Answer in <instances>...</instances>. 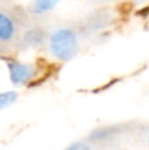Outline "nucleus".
I'll list each match as a JSON object with an SVG mask.
<instances>
[{
  "mask_svg": "<svg viewBox=\"0 0 149 150\" xmlns=\"http://www.w3.org/2000/svg\"><path fill=\"white\" fill-rule=\"evenodd\" d=\"M24 25V11L0 8V55L12 52V47L20 45Z\"/></svg>",
  "mask_w": 149,
  "mask_h": 150,
  "instance_id": "1",
  "label": "nucleus"
},
{
  "mask_svg": "<svg viewBox=\"0 0 149 150\" xmlns=\"http://www.w3.org/2000/svg\"><path fill=\"white\" fill-rule=\"evenodd\" d=\"M49 52L55 59L67 62L78 53V34L71 28H58L49 37Z\"/></svg>",
  "mask_w": 149,
  "mask_h": 150,
  "instance_id": "2",
  "label": "nucleus"
},
{
  "mask_svg": "<svg viewBox=\"0 0 149 150\" xmlns=\"http://www.w3.org/2000/svg\"><path fill=\"white\" fill-rule=\"evenodd\" d=\"M89 148V145L84 142H82V141H78V142H74L73 145L69 146V149H74V150H86Z\"/></svg>",
  "mask_w": 149,
  "mask_h": 150,
  "instance_id": "8",
  "label": "nucleus"
},
{
  "mask_svg": "<svg viewBox=\"0 0 149 150\" xmlns=\"http://www.w3.org/2000/svg\"><path fill=\"white\" fill-rule=\"evenodd\" d=\"M9 79L15 86H26L37 76L36 66L31 63H21L17 61L7 62Z\"/></svg>",
  "mask_w": 149,
  "mask_h": 150,
  "instance_id": "3",
  "label": "nucleus"
},
{
  "mask_svg": "<svg viewBox=\"0 0 149 150\" xmlns=\"http://www.w3.org/2000/svg\"><path fill=\"white\" fill-rule=\"evenodd\" d=\"M45 42V32L41 28H31L21 36L20 44L26 47H37Z\"/></svg>",
  "mask_w": 149,
  "mask_h": 150,
  "instance_id": "4",
  "label": "nucleus"
},
{
  "mask_svg": "<svg viewBox=\"0 0 149 150\" xmlns=\"http://www.w3.org/2000/svg\"><path fill=\"white\" fill-rule=\"evenodd\" d=\"M18 99V93L16 91H4L0 93V111L15 104Z\"/></svg>",
  "mask_w": 149,
  "mask_h": 150,
  "instance_id": "7",
  "label": "nucleus"
},
{
  "mask_svg": "<svg viewBox=\"0 0 149 150\" xmlns=\"http://www.w3.org/2000/svg\"><path fill=\"white\" fill-rule=\"evenodd\" d=\"M116 133H119L118 127H110V128H100V129H95L91 133L90 138L94 141H100V140H108L112 136H115Z\"/></svg>",
  "mask_w": 149,
  "mask_h": 150,
  "instance_id": "6",
  "label": "nucleus"
},
{
  "mask_svg": "<svg viewBox=\"0 0 149 150\" xmlns=\"http://www.w3.org/2000/svg\"><path fill=\"white\" fill-rule=\"evenodd\" d=\"M58 3H60V0H34L33 5H32V11H33V13L42 15V13L52 11Z\"/></svg>",
  "mask_w": 149,
  "mask_h": 150,
  "instance_id": "5",
  "label": "nucleus"
}]
</instances>
